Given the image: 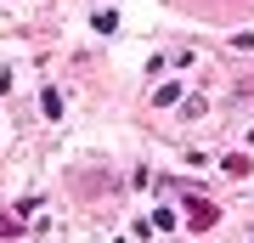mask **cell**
Segmentation results:
<instances>
[{"label":"cell","instance_id":"1","mask_svg":"<svg viewBox=\"0 0 254 243\" xmlns=\"http://www.w3.org/2000/svg\"><path fill=\"white\" fill-rule=\"evenodd\" d=\"M40 113L57 119V113H63V96H57V90H46V96H40Z\"/></svg>","mask_w":254,"mask_h":243},{"label":"cell","instance_id":"2","mask_svg":"<svg viewBox=\"0 0 254 243\" xmlns=\"http://www.w3.org/2000/svg\"><path fill=\"white\" fill-rule=\"evenodd\" d=\"M170 102H181V90H175V85H164V90H153V108H170Z\"/></svg>","mask_w":254,"mask_h":243}]
</instances>
